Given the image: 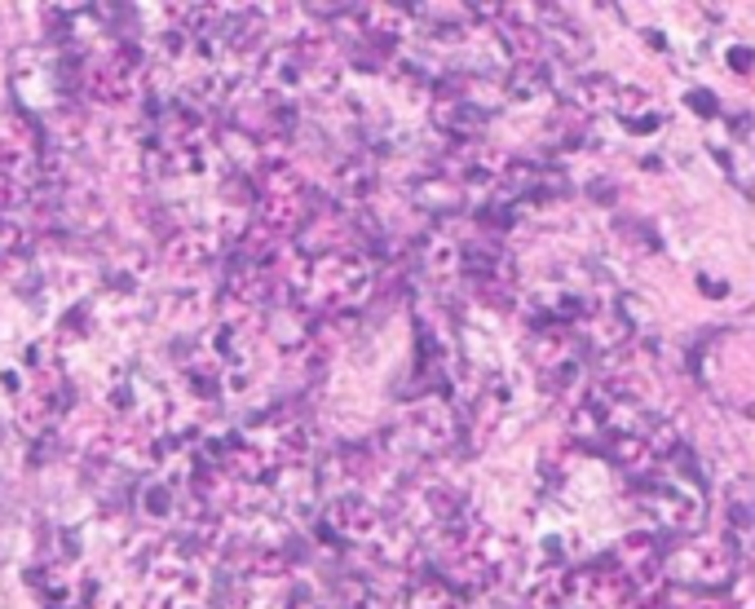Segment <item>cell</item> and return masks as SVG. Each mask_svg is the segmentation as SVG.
<instances>
[]
</instances>
